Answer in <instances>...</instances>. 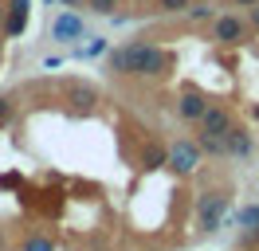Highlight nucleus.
I'll return each mask as SVG.
<instances>
[{"label": "nucleus", "instance_id": "obj_1", "mask_svg": "<svg viewBox=\"0 0 259 251\" xmlns=\"http://www.w3.org/2000/svg\"><path fill=\"white\" fill-rule=\"evenodd\" d=\"M114 75L122 78H146V82H157L173 71V51H165V47L149 44V39H130V44L114 47L110 59H106Z\"/></svg>", "mask_w": 259, "mask_h": 251}, {"label": "nucleus", "instance_id": "obj_2", "mask_svg": "<svg viewBox=\"0 0 259 251\" xmlns=\"http://www.w3.org/2000/svg\"><path fill=\"white\" fill-rule=\"evenodd\" d=\"M232 204H236V188H232V185L196 192V204H193L196 235H216V232H220L228 220H232Z\"/></svg>", "mask_w": 259, "mask_h": 251}, {"label": "nucleus", "instance_id": "obj_3", "mask_svg": "<svg viewBox=\"0 0 259 251\" xmlns=\"http://www.w3.org/2000/svg\"><path fill=\"white\" fill-rule=\"evenodd\" d=\"M200 165H204V153L193 138H177L165 145V169H173L177 177H196Z\"/></svg>", "mask_w": 259, "mask_h": 251}, {"label": "nucleus", "instance_id": "obj_4", "mask_svg": "<svg viewBox=\"0 0 259 251\" xmlns=\"http://www.w3.org/2000/svg\"><path fill=\"white\" fill-rule=\"evenodd\" d=\"M51 39L63 47H75L87 39V16H79L75 8H63V12L51 20Z\"/></svg>", "mask_w": 259, "mask_h": 251}, {"label": "nucleus", "instance_id": "obj_5", "mask_svg": "<svg viewBox=\"0 0 259 251\" xmlns=\"http://www.w3.org/2000/svg\"><path fill=\"white\" fill-rule=\"evenodd\" d=\"M247 39V20L243 16H232V12H220L212 20V44L220 47H236Z\"/></svg>", "mask_w": 259, "mask_h": 251}, {"label": "nucleus", "instance_id": "obj_6", "mask_svg": "<svg viewBox=\"0 0 259 251\" xmlns=\"http://www.w3.org/2000/svg\"><path fill=\"white\" fill-rule=\"evenodd\" d=\"M28 20H32V0H8V4H4L0 35H4V39H20V35L28 31Z\"/></svg>", "mask_w": 259, "mask_h": 251}, {"label": "nucleus", "instance_id": "obj_7", "mask_svg": "<svg viewBox=\"0 0 259 251\" xmlns=\"http://www.w3.org/2000/svg\"><path fill=\"white\" fill-rule=\"evenodd\" d=\"M63 98H67V106H75L79 114H95L98 102H102V98H98V87L87 82V78H71L63 87Z\"/></svg>", "mask_w": 259, "mask_h": 251}, {"label": "nucleus", "instance_id": "obj_8", "mask_svg": "<svg viewBox=\"0 0 259 251\" xmlns=\"http://www.w3.org/2000/svg\"><path fill=\"white\" fill-rule=\"evenodd\" d=\"M224 157L228 161H247V157H255V134L247 130V126H232L224 134Z\"/></svg>", "mask_w": 259, "mask_h": 251}, {"label": "nucleus", "instance_id": "obj_9", "mask_svg": "<svg viewBox=\"0 0 259 251\" xmlns=\"http://www.w3.org/2000/svg\"><path fill=\"white\" fill-rule=\"evenodd\" d=\"M173 110H177V118H181V122L196 126L200 118H204V110H208V98H204L200 91H185V94H177Z\"/></svg>", "mask_w": 259, "mask_h": 251}, {"label": "nucleus", "instance_id": "obj_10", "mask_svg": "<svg viewBox=\"0 0 259 251\" xmlns=\"http://www.w3.org/2000/svg\"><path fill=\"white\" fill-rule=\"evenodd\" d=\"M200 130H212V134H228L232 126H236V110L224 106V102H208V110H204V118H200Z\"/></svg>", "mask_w": 259, "mask_h": 251}, {"label": "nucleus", "instance_id": "obj_11", "mask_svg": "<svg viewBox=\"0 0 259 251\" xmlns=\"http://www.w3.org/2000/svg\"><path fill=\"white\" fill-rule=\"evenodd\" d=\"M138 165H142L146 173L165 169V145H157V141H146V145L138 149Z\"/></svg>", "mask_w": 259, "mask_h": 251}, {"label": "nucleus", "instance_id": "obj_12", "mask_svg": "<svg viewBox=\"0 0 259 251\" xmlns=\"http://www.w3.org/2000/svg\"><path fill=\"white\" fill-rule=\"evenodd\" d=\"M193 141L200 145L204 157H224V134H212V130H200V126H196Z\"/></svg>", "mask_w": 259, "mask_h": 251}, {"label": "nucleus", "instance_id": "obj_13", "mask_svg": "<svg viewBox=\"0 0 259 251\" xmlns=\"http://www.w3.org/2000/svg\"><path fill=\"white\" fill-rule=\"evenodd\" d=\"M71 55H75V59H102V55H110V39H106V35H95L91 44H75Z\"/></svg>", "mask_w": 259, "mask_h": 251}, {"label": "nucleus", "instance_id": "obj_14", "mask_svg": "<svg viewBox=\"0 0 259 251\" xmlns=\"http://www.w3.org/2000/svg\"><path fill=\"white\" fill-rule=\"evenodd\" d=\"M232 220H236V228H240L243 235L255 232V228H259V200L255 204H243L240 212H232Z\"/></svg>", "mask_w": 259, "mask_h": 251}, {"label": "nucleus", "instance_id": "obj_15", "mask_svg": "<svg viewBox=\"0 0 259 251\" xmlns=\"http://www.w3.org/2000/svg\"><path fill=\"white\" fill-rule=\"evenodd\" d=\"M20 251H55V239H51V235H44V232H32V235H24Z\"/></svg>", "mask_w": 259, "mask_h": 251}, {"label": "nucleus", "instance_id": "obj_16", "mask_svg": "<svg viewBox=\"0 0 259 251\" xmlns=\"http://www.w3.org/2000/svg\"><path fill=\"white\" fill-rule=\"evenodd\" d=\"M82 8H87V12H95V16H114L118 8H122V0H87Z\"/></svg>", "mask_w": 259, "mask_h": 251}, {"label": "nucleus", "instance_id": "obj_17", "mask_svg": "<svg viewBox=\"0 0 259 251\" xmlns=\"http://www.w3.org/2000/svg\"><path fill=\"white\" fill-rule=\"evenodd\" d=\"M193 0H157V12L161 16H185Z\"/></svg>", "mask_w": 259, "mask_h": 251}, {"label": "nucleus", "instance_id": "obj_18", "mask_svg": "<svg viewBox=\"0 0 259 251\" xmlns=\"http://www.w3.org/2000/svg\"><path fill=\"white\" fill-rule=\"evenodd\" d=\"M185 16H189L193 24H200V20H216V12H212L208 4H196V0L189 4V12H185Z\"/></svg>", "mask_w": 259, "mask_h": 251}, {"label": "nucleus", "instance_id": "obj_19", "mask_svg": "<svg viewBox=\"0 0 259 251\" xmlns=\"http://www.w3.org/2000/svg\"><path fill=\"white\" fill-rule=\"evenodd\" d=\"M12 114H16V98L12 94H0V126L12 122Z\"/></svg>", "mask_w": 259, "mask_h": 251}, {"label": "nucleus", "instance_id": "obj_20", "mask_svg": "<svg viewBox=\"0 0 259 251\" xmlns=\"http://www.w3.org/2000/svg\"><path fill=\"white\" fill-rule=\"evenodd\" d=\"M247 16H251V28L259 31V0H255V4H251V8H247Z\"/></svg>", "mask_w": 259, "mask_h": 251}, {"label": "nucleus", "instance_id": "obj_21", "mask_svg": "<svg viewBox=\"0 0 259 251\" xmlns=\"http://www.w3.org/2000/svg\"><path fill=\"white\" fill-rule=\"evenodd\" d=\"M243 243H247V247H259V228H255V232H247V235H243Z\"/></svg>", "mask_w": 259, "mask_h": 251}, {"label": "nucleus", "instance_id": "obj_22", "mask_svg": "<svg viewBox=\"0 0 259 251\" xmlns=\"http://www.w3.org/2000/svg\"><path fill=\"white\" fill-rule=\"evenodd\" d=\"M55 4H63V8H82L87 0H55Z\"/></svg>", "mask_w": 259, "mask_h": 251}, {"label": "nucleus", "instance_id": "obj_23", "mask_svg": "<svg viewBox=\"0 0 259 251\" xmlns=\"http://www.w3.org/2000/svg\"><path fill=\"white\" fill-rule=\"evenodd\" d=\"M232 4H236V8H251L255 0H232Z\"/></svg>", "mask_w": 259, "mask_h": 251}, {"label": "nucleus", "instance_id": "obj_24", "mask_svg": "<svg viewBox=\"0 0 259 251\" xmlns=\"http://www.w3.org/2000/svg\"><path fill=\"white\" fill-rule=\"evenodd\" d=\"M251 118H255V122H259V102H251Z\"/></svg>", "mask_w": 259, "mask_h": 251}, {"label": "nucleus", "instance_id": "obj_25", "mask_svg": "<svg viewBox=\"0 0 259 251\" xmlns=\"http://www.w3.org/2000/svg\"><path fill=\"white\" fill-rule=\"evenodd\" d=\"M0 24H4V0H0Z\"/></svg>", "mask_w": 259, "mask_h": 251}, {"label": "nucleus", "instance_id": "obj_26", "mask_svg": "<svg viewBox=\"0 0 259 251\" xmlns=\"http://www.w3.org/2000/svg\"><path fill=\"white\" fill-rule=\"evenodd\" d=\"M39 4H55V0H39Z\"/></svg>", "mask_w": 259, "mask_h": 251}]
</instances>
